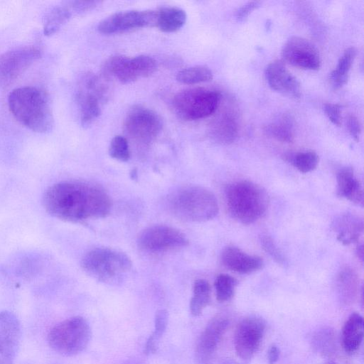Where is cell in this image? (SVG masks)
Returning a JSON list of instances; mask_svg holds the SVG:
<instances>
[{"mask_svg": "<svg viewBox=\"0 0 364 364\" xmlns=\"http://www.w3.org/2000/svg\"><path fill=\"white\" fill-rule=\"evenodd\" d=\"M41 56V49L35 46L16 48L0 55V87L14 82Z\"/></svg>", "mask_w": 364, "mask_h": 364, "instance_id": "11", "label": "cell"}, {"mask_svg": "<svg viewBox=\"0 0 364 364\" xmlns=\"http://www.w3.org/2000/svg\"><path fill=\"white\" fill-rule=\"evenodd\" d=\"M336 286L343 302H351L358 287V277L355 271L350 266L342 267L337 275Z\"/></svg>", "mask_w": 364, "mask_h": 364, "instance_id": "26", "label": "cell"}, {"mask_svg": "<svg viewBox=\"0 0 364 364\" xmlns=\"http://www.w3.org/2000/svg\"><path fill=\"white\" fill-rule=\"evenodd\" d=\"M137 242L144 251L159 253L185 247L188 240L178 229L166 225H154L144 230L139 234Z\"/></svg>", "mask_w": 364, "mask_h": 364, "instance_id": "10", "label": "cell"}, {"mask_svg": "<svg viewBox=\"0 0 364 364\" xmlns=\"http://www.w3.org/2000/svg\"><path fill=\"white\" fill-rule=\"evenodd\" d=\"M286 159L298 171L304 173L314 171L318 164V156L314 151L298 152L287 156Z\"/></svg>", "mask_w": 364, "mask_h": 364, "instance_id": "31", "label": "cell"}, {"mask_svg": "<svg viewBox=\"0 0 364 364\" xmlns=\"http://www.w3.org/2000/svg\"><path fill=\"white\" fill-rule=\"evenodd\" d=\"M21 338V323L9 311L0 312V364H13Z\"/></svg>", "mask_w": 364, "mask_h": 364, "instance_id": "17", "label": "cell"}, {"mask_svg": "<svg viewBox=\"0 0 364 364\" xmlns=\"http://www.w3.org/2000/svg\"><path fill=\"white\" fill-rule=\"evenodd\" d=\"M210 286L208 281L199 279L195 281L193 296L190 301V311L193 316L200 315L210 301Z\"/></svg>", "mask_w": 364, "mask_h": 364, "instance_id": "28", "label": "cell"}, {"mask_svg": "<svg viewBox=\"0 0 364 364\" xmlns=\"http://www.w3.org/2000/svg\"><path fill=\"white\" fill-rule=\"evenodd\" d=\"M221 100L219 92L203 87L186 89L173 98V108L185 120H197L214 114Z\"/></svg>", "mask_w": 364, "mask_h": 364, "instance_id": "6", "label": "cell"}, {"mask_svg": "<svg viewBox=\"0 0 364 364\" xmlns=\"http://www.w3.org/2000/svg\"><path fill=\"white\" fill-rule=\"evenodd\" d=\"M264 75L269 86L273 90L294 100L301 98L300 83L288 70L283 61L270 63L265 69Z\"/></svg>", "mask_w": 364, "mask_h": 364, "instance_id": "18", "label": "cell"}, {"mask_svg": "<svg viewBox=\"0 0 364 364\" xmlns=\"http://www.w3.org/2000/svg\"><path fill=\"white\" fill-rule=\"evenodd\" d=\"M364 335L363 318L358 313H353L348 318L342 329V346L350 354L360 346Z\"/></svg>", "mask_w": 364, "mask_h": 364, "instance_id": "23", "label": "cell"}, {"mask_svg": "<svg viewBox=\"0 0 364 364\" xmlns=\"http://www.w3.org/2000/svg\"><path fill=\"white\" fill-rule=\"evenodd\" d=\"M124 128L132 140L142 145H149L160 133L162 121L154 111L144 107L134 106L125 117Z\"/></svg>", "mask_w": 364, "mask_h": 364, "instance_id": "9", "label": "cell"}, {"mask_svg": "<svg viewBox=\"0 0 364 364\" xmlns=\"http://www.w3.org/2000/svg\"><path fill=\"white\" fill-rule=\"evenodd\" d=\"M228 326V317L222 314L215 316L209 321L196 346V358L198 364H210Z\"/></svg>", "mask_w": 364, "mask_h": 364, "instance_id": "16", "label": "cell"}, {"mask_svg": "<svg viewBox=\"0 0 364 364\" xmlns=\"http://www.w3.org/2000/svg\"><path fill=\"white\" fill-rule=\"evenodd\" d=\"M333 230L337 233V239L343 245L358 242L363 232V221L359 216L351 213L341 214L332 223Z\"/></svg>", "mask_w": 364, "mask_h": 364, "instance_id": "22", "label": "cell"}, {"mask_svg": "<svg viewBox=\"0 0 364 364\" xmlns=\"http://www.w3.org/2000/svg\"><path fill=\"white\" fill-rule=\"evenodd\" d=\"M130 258L124 252L110 248L98 247L90 250L82 257V268L101 281H109L128 272Z\"/></svg>", "mask_w": 364, "mask_h": 364, "instance_id": "7", "label": "cell"}, {"mask_svg": "<svg viewBox=\"0 0 364 364\" xmlns=\"http://www.w3.org/2000/svg\"><path fill=\"white\" fill-rule=\"evenodd\" d=\"M213 79L211 70L205 65H196L178 73L176 80L183 84L193 85L210 81Z\"/></svg>", "mask_w": 364, "mask_h": 364, "instance_id": "30", "label": "cell"}, {"mask_svg": "<svg viewBox=\"0 0 364 364\" xmlns=\"http://www.w3.org/2000/svg\"><path fill=\"white\" fill-rule=\"evenodd\" d=\"M325 364H336V363H335L330 362V363H325Z\"/></svg>", "mask_w": 364, "mask_h": 364, "instance_id": "41", "label": "cell"}, {"mask_svg": "<svg viewBox=\"0 0 364 364\" xmlns=\"http://www.w3.org/2000/svg\"><path fill=\"white\" fill-rule=\"evenodd\" d=\"M259 5L260 2L257 1L247 2L237 9L236 11V18L240 21L244 20L252 12V11L257 9Z\"/></svg>", "mask_w": 364, "mask_h": 364, "instance_id": "38", "label": "cell"}, {"mask_svg": "<svg viewBox=\"0 0 364 364\" xmlns=\"http://www.w3.org/2000/svg\"><path fill=\"white\" fill-rule=\"evenodd\" d=\"M156 26L165 33L175 32L186 23V14L184 10L173 6L163 7L156 10Z\"/></svg>", "mask_w": 364, "mask_h": 364, "instance_id": "24", "label": "cell"}, {"mask_svg": "<svg viewBox=\"0 0 364 364\" xmlns=\"http://www.w3.org/2000/svg\"><path fill=\"white\" fill-rule=\"evenodd\" d=\"M73 11L67 6L53 8L47 15L43 26L46 36H51L56 33L71 17Z\"/></svg>", "mask_w": 364, "mask_h": 364, "instance_id": "29", "label": "cell"}, {"mask_svg": "<svg viewBox=\"0 0 364 364\" xmlns=\"http://www.w3.org/2000/svg\"><path fill=\"white\" fill-rule=\"evenodd\" d=\"M124 364H136V363H124Z\"/></svg>", "mask_w": 364, "mask_h": 364, "instance_id": "42", "label": "cell"}, {"mask_svg": "<svg viewBox=\"0 0 364 364\" xmlns=\"http://www.w3.org/2000/svg\"><path fill=\"white\" fill-rule=\"evenodd\" d=\"M91 336L88 321L82 316H76L55 325L48 334V343L56 353L73 356L87 348Z\"/></svg>", "mask_w": 364, "mask_h": 364, "instance_id": "5", "label": "cell"}, {"mask_svg": "<svg viewBox=\"0 0 364 364\" xmlns=\"http://www.w3.org/2000/svg\"><path fill=\"white\" fill-rule=\"evenodd\" d=\"M347 129L350 135L355 141H359L361 133V124L359 119L353 114H350L347 118Z\"/></svg>", "mask_w": 364, "mask_h": 364, "instance_id": "37", "label": "cell"}, {"mask_svg": "<svg viewBox=\"0 0 364 364\" xmlns=\"http://www.w3.org/2000/svg\"><path fill=\"white\" fill-rule=\"evenodd\" d=\"M105 92L97 77L87 73L82 77L77 90V100L80 108L81 123L88 126L100 114V100Z\"/></svg>", "mask_w": 364, "mask_h": 364, "instance_id": "14", "label": "cell"}, {"mask_svg": "<svg viewBox=\"0 0 364 364\" xmlns=\"http://www.w3.org/2000/svg\"><path fill=\"white\" fill-rule=\"evenodd\" d=\"M168 205L174 215L193 222L212 220L219 210L214 193L199 186H185L174 191L168 196Z\"/></svg>", "mask_w": 364, "mask_h": 364, "instance_id": "4", "label": "cell"}, {"mask_svg": "<svg viewBox=\"0 0 364 364\" xmlns=\"http://www.w3.org/2000/svg\"><path fill=\"white\" fill-rule=\"evenodd\" d=\"M356 53L354 47H349L340 57L336 68L330 75L331 82L335 89H339L346 84Z\"/></svg>", "mask_w": 364, "mask_h": 364, "instance_id": "27", "label": "cell"}, {"mask_svg": "<svg viewBox=\"0 0 364 364\" xmlns=\"http://www.w3.org/2000/svg\"><path fill=\"white\" fill-rule=\"evenodd\" d=\"M45 210L58 219L77 223L104 218L109 214L112 201L97 185L78 181L53 184L43 197Z\"/></svg>", "mask_w": 364, "mask_h": 364, "instance_id": "1", "label": "cell"}, {"mask_svg": "<svg viewBox=\"0 0 364 364\" xmlns=\"http://www.w3.org/2000/svg\"><path fill=\"white\" fill-rule=\"evenodd\" d=\"M237 285V281L233 277L227 274L218 275L214 283L217 300L220 302L230 300L234 296Z\"/></svg>", "mask_w": 364, "mask_h": 364, "instance_id": "32", "label": "cell"}, {"mask_svg": "<svg viewBox=\"0 0 364 364\" xmlns=\"http://www.w3.org/2000/svg\"><path fill=\"white\" fill-rule=\"evenodd\" d=\"M223 265L240 274H250L262 268L264 262L260 257L249 255L235 246H228L220 255Z\"/></svg>", "mask_w": 364, "mask_h": 364, "instance_id": "19", "label": "cell"}, {"mask_svg": "<svg viewBox=\"0 0 364 364\" xmlns=\"http://www.w3.org/2000/svg\"><path fill=\"white\" fill-rule=\"evenodd\" d=\"M225 197L230 214L244 225L252 224L262 218L269 203L265 190L247 180L228 184Z\"/></svg>", "mask_w": 364, "mask_h": 364, "instance_id": "3", "label": "cell"}, {"mask_svg": "<svg viewBox=\"0 0 364 364\" xmlns=\"http://www.w3.org/2000/svg\"><path fill=\"white\" fill-rule=\"evenodd\" d=\"M323 110L329 120L336 126L341 124V106L334 103H326L323 105Z\"/></svg>", "mask_w": 364, "mask_h": 364, "instance_id": "36", "label": "cell"}, {"mask_svg": "<svg viewBox=\"0 0 364 364\" xmlns=\"http://www.w3.org/2000/svg\"><path fill=\"white\" fill-rule=\"evenodd\" d=\"M156 10L124 11L101 21L97 30L103 34H114L148 26H156Z\"/></svg>", "mask_w": 364, "mask_h": 364, "instance_id": "12", "label": "cell"}, {"mask_svg": "<svg viewBox=\"0 0 364 364\" xmlns=\"http://www.w3.org/2000/svg\"><path fill=\"white\" fill-rule=\"evenodd\" d=\"M264 132L277 141L291 143L294 140V122L293 117L284 114L264 127Z\"/></svg>", "mask_w": 364, "mask_h": 364, "instance_id": "25", "label": "cell"}, {"mask_svg": "<svg viewBox=\"0 0 364 364\" xmlns=\"http://www.w3.org/2000/svg\"><path fill=\"white\" fill-rule=\"evenodd\" d=\"M284 62L294 67L316 70L321 67V59L316 47L309 40L292 36L287 41L282 49Z\"/></svg>", "mask_w": 364, "mask_h": 364, "instance_id": "15", "label": "cell"}, {"mask_svg": "<svg viewBox=\"0 0 364 364\" xmlns=\"http://www.w3.org/2000/svg\"><path fill=\"white\" fill-rule=\"evenodd\" d=\"M238 133L239 124L236 112L231 108H225L213 122V138L220 144H230L237 139Z\"/></svg>", "mask_w": 364, "mask_h": 364, "instance_id": "20", "label": "cell"}, {"mask_svg": "<svg viewBox=\"0 0 364 364\" xmlns=\"http://www.w3.org/2000/svg\"><path fill=\"white\" fill-rule=\"evenodd\" d=\"M109 156L120 161H127L130 158V150L127 139L121 135L112 138L109 146Z\"/></svg>", "mask_w": 364, "mask_h": 364, "instance_id": "33", "label": "cell"}, {"mask_svg": "<svg viewBox=\"0 0 364 364\" xmlns=\"http://www.w3.org/2000/svg\"><path fill=\"white\" fill-rule=\"evenodd\" d=\"M156 69V60L145 55L133 58L122 55H113L106 60L103 67L106 75L112 76L124 84L149 77Z\"/></svg>", "mask_w": 364, "mask_h": 364, "instance_id": "8", "label": "cell"}, {"mask_svg": "<svg viewBox=\"0 0 364 364\" xmlns=\"http://www.w3.org/2000/svg\"><path fill=\"white\" fill-rule=\"evenodd\" d=\"M337 193L346 200L363 207V188L351 167H343L337 173Z\"/></svg>", "mask_w": 364, "mask_h": 364, "instance_id": "21", "label": "cell"}, {"mask_svg": "<svg viewBox=\"0 0 364 364\" xmlns=\"http://www.w3.org/2000/svg\"><path fill=\"white\" fill-rule=\"evenodd\" d=\"M260 243L262 249L279 264L284 265L287 263L286 258L282 252L278 247L274 240L267 235L260 237Z\"/></svg>", "mask_w": 364, "mask_h": 364, "instance_id": "34", "label": "cell"}, {"mask_svg": "<svg viewBox=\"0 0 364 364\" xmlns=\"http://www.w3.org/2000/svg\"><path fill=\"white\" fill-rule=\"evenodd\" d=\"M279 349L276 345H272L267 353V358L269 364H274L279 358Z\"/></svg>", "mask_w": 364, "mask_h": 364, "instance_id": "39", "label": "cell"}, {"mask_svg": "<svg viewBox=\"0 0 364 364\" xmlns=\"http://www.w3.org/2000/svg\"><path fill=\"white\" fill-rule=\"evenodd\" d=\"M265 332V323L258 317L243 318L237 326L234 346L237 355L243 360L251 358L257 351Z\"/></svg>", "mask_w": 364, "mask_h": 364, "instance_id": "13", "label": "cell"}, {"mask_svg": "<svg viewBox=\"0 0 364 364\" xmlns=\"http://www.w3.org/2000/svg\"><path fill=\"white\" fill-rule=\"evenodd\" d=\"M8 105L13 116L26 128L38 133L52 130L54 119L45 90L33 86L16 88L8 97Z\"/></svg>", "mask_w": 364, "mask_h": 364, "instance_id": "2", "label": "cell"}, {"mask_svg": "<svg viewBox=\"0 0 364 364\" xmlns=\"http://www.w3.org/2000/svg\"><path fill=\"white\" fill-rule=\"evenodd\" d=\"M356 255L358 258H359L362 262L363 261V245H360L358 246L356 249Z\"/></svg>", "mask_w": 364, "mask_h": 364, "instance_id": "40", "label": "cell"}, {"mask_svg": "<svg viewBox=\"0 0 364 364\" xmlns=\"http://www.w3.org/2000/svg\"><path fill=\"white\" fill-rule=\"evenodd\" d=\"M168 321V312L164 309L159 310L155 315L154 331L150 336L159 341L166 330Z\"/></svg>", "mask_w": 364, "mask_h": 364, "instance_id": "35", "label": "cell"}]
</instances>
